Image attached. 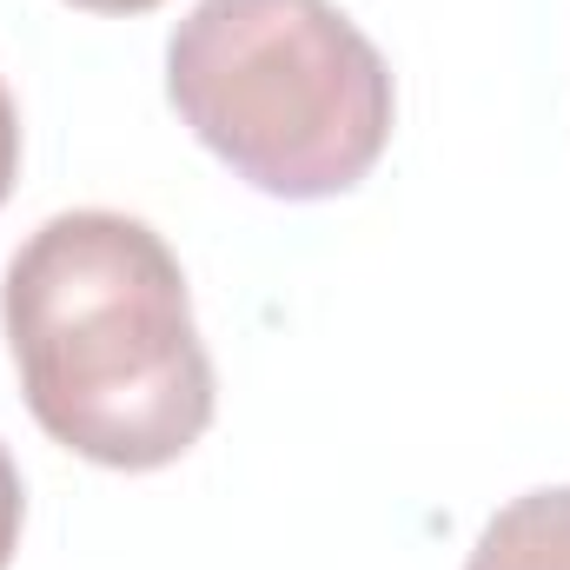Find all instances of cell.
<instances>
[{
    "label": "cell",
    "mask_w": 570,
    "mask_h": 570,
    "mask_svg": "<svg viewBox=\"0 0 570 570\" xmlns=\"http://www.w3.org/2000/svg\"><path fill=\"white\" fill-rule=\"evenodd\" d=\"M0 332L33 425L100 471H166L219 412L179 253L134 213L40 219L0 279Z\"/></svg>",
    "instance_id": "6da1fadb"
},
{
    "label": "cell",
    "mask_w": 570,
    "mask_h": 570,
    "mask_svg": "<svg viewBox=\"0 0 570 570\" xmlns=\"http://www.w3.org/2000/svg\"><path fill=\"white\" fill-rule=\"evenodd\" d=\"M179 127L266 199H338L399 127V80L338 0H193L166 40Z\"/></svg>",
    "instance_id": "7a4b0ae2"
},
{
    "label": "cell",
    "mask_w": 570,
    "mask_h": 570,
    "mask_svg": "<svg viewBox=\"0 0 570 570\" xmlns=\"http://www.w3.org/2000/svg\"><path fill=\"white\" fill-rule=\"evenodd\" d=\"M464 570H570V484L511 498L478 531Z\"/></svg>",
    "instance_id": "3957f363"
},
{
    "label": "cell",
    "mask_w": 570,
    "mask_h": 570,
    "mask_svg": "<svg viewBox=\"0 0 570 570\" xmlns=\"http://www.w3.org/2000/svg\"><path fill=\"white\" fill-rule=\"evenodd\" d=\"M20 531H27V484H20V464H13L7 444H0V570L13 564Z\"/></svg>",
    "instance_id": "277c9868"
},
{
    "label": "cell",
    "mask_w": 570,
    "mask_h": 570,
    "mask_svg": "<svg viewBox=\"0 0 570 570\" xmlns=\"http://www.w3.org/2000/svg\"><path fill=\"white\" fill-rule=\"evenodd\" d=\"M13 179H20V107L0 80V206L13 199Z\"/></svg>",
    "instance_id": "5b68a950"
},
{
    "label": "cell",
    "mask_w": 570,
    "mask_h": 570,
    "mask_svg": "<svg viewBox=\"0 0 570 570\" xmlns=\"http://www.w3.org/2000/svg\"><path fill=\"white\" fill-rule=\"evenodd\" d=\"M67 7H80V13H107V20H134V13L166 7V0H67Z\"/></svg>",
    "instance_id": "8992f818"
}]
</instances>
